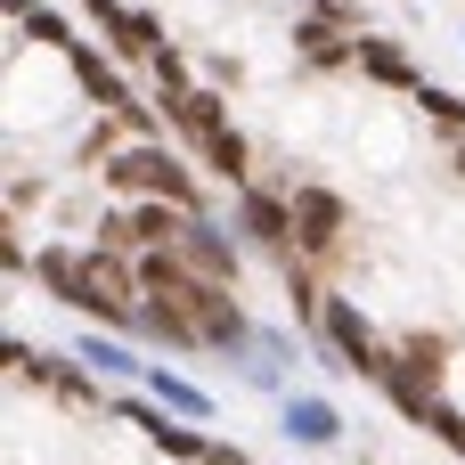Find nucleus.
Listing matches in <instances>:
<instances>
[{
  "mask_svg": "<svg viewBox=\"0 0 465 465\" xmlns=\"http://www.w3.org/2000/svg\"><path fill=\"white\" fill-rule=\"evenodd\" d=\"M147 392H155V409H172V417H188V425L213 417V401H204L188 376H172V368H147Z\"/></svg>",
  "mask_w": 465,
  "mask_h": 465,
  "instance_id": "3",
  "label": "nucleus"
},
{
  "mask_svg": "<svg viewBox=\"0 0 465 465\" xmlns=\"http://www.w3.org/2000/svg\"><path fill=\"white\" fill-rule=\"evenodd\" d=\"M286 433H294L302 450H335V441H343V409L319 401V392H286Z\"/></svg>",
  "mask_w": 465,
  "mask_h": 465,
  "instance_id": "2",
  "label": "nucleus"
},
{
  "mask_svg": "<svg viewBox=\"0 0 465 465\" xmlns=\"http://www.w3.org/2000/svg\"><path fill=\"white\" fill-rule=\"evenodd\" d=\"M82 368H98V376H147V368H139L114 335H82Z\"/></svg>",
  "mask_w": 465,
  "mask_h": 465,
  "instance_id": "4",
  "label": "nucleus"
},
{
  "mask_svg": "<svg viewBox=\"0 0 465 465\" xmlns=\"http://www.w3.org/2000/svg\"><path fill=\"white\" fill-rule=\"evenodd\" d=\"M172 253H180V270H196L204 286H229V278H237V237H229L221 221H188Z\"/></svg>",
  "mask_w": 465,
  "mask_h": 465,
  "instance_id": "1",
  "label": "nucleus"
}]
</instances>
